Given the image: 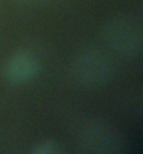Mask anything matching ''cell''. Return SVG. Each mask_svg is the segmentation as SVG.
Segmentation results:
<instances>
[{
  "label": "cell",
  "mask_w": 143,
  "mask_h": 154,
  "mask_svg": "<svg viewBox=\"0 0 143 154\" xmlns=\"http://www.w3.org/2000/svg\"><path fill=\"white\" fill-rule=\"evenodd\" d=\"M41 72L38 57L30 51H17L8 57L3 66V76L10 84H25L34 80Z\"/></svg>",
  "instance_id": "4"
},
{
  "label": "cell",
  "mask_w": 143,
  "mask_h": 154,
  "mask_svg": "<svg viewBox=\"0 0 143 154\" xmlns=\"http://www.w3.org/2000/svg\"><path fill=\"white\" fill-rule=\"evenodd\" d=\"M101 37L114 53L122 57L133 59L140 56L143 48L142 23L132 14H119L104 23Z\"/></svg>",
  "instance_id": "1"
},
{
  "label": "cell",
  "mask_w": 143,
  "mask_h": 154,
  "mask_svg": "<svg viewBox=\"0 0 143 154\" xmlns=\"http://www.w3.org/2000/svg\"><path fill=\"white\" fill-rule=\"evenodd\" d=\"M72 74L77 83L86 87H100L115 76V65L100 49H83L72 60Z\"/></svg>",
  "instance_id": "2"
},
{
  "label": "cell",
  "mask_w": 143,
  "mask_h": 154,
  "mask_svg": "<svg viewBox=\"0 0 143 154\" xmlns=\"http://www.w3.org/2000/svg\"><path fill=\"white\" fill-rule=\"evenodd\" d=\"M83 150L94 154H118L125 151L126 140L114 125L104 121H90L84 123L79 133Z\"/></svg>",
  "instance_id": "3"
},
{
  "label": "cell",
  "mask_w": 143,
  "mask_h": 154,
  "mask_svg": "<svg viewBox=\"0 0 143 154\" xmlns=\"http://www.w3.org/2000/svg\"><path fill=\"white\" fill-rule=\"evenodd\" d=\"M21 3H25V4H39L42 0H18Z\"/></svg>",
  "instance_id": "6"
},
{
  "label": "cell",
  "mask_w": 143,
  "mask_h": 154,
  "mask_svg": "<svg viewBox=\"0 0 143 154\" xmlns=\"http://www.w3.org/2000/svg\"><path fill=\"white\" fill-rule=\"evenodd\" d=\"M33 154H62L65 153V147L59 142L53 139H45L38 142L35 146L31 149Z\"/></svg>",
  "instance_id": "5"
}]
</instances>
